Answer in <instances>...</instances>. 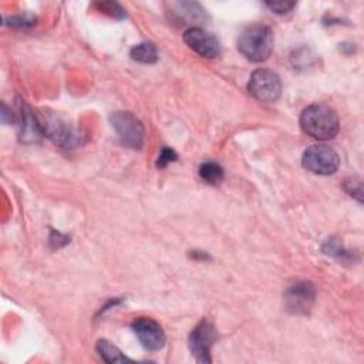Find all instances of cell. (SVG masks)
Returning a JSON list of instances; mask_svg holds the SVG:
<instances>
[{
  "instance_id": "obj_2",
  "label": "cell",
  "mask_w": 364,
  "mask_h": 364,
  "mask_svg": "<svg viewBox=\"0 0 364 364\" xmlns=\"http://www.w3.org/2000/svg\"><path fill=\"white\" fill-rule=\"evenodd\" d=\"M237 50L250 61H263L273 51V33L270 27L255 24L242 31L237 38Z\"/></svg>"
},
{
  "instance_id": "obj_13",
  "label": "cell",
  "mask_w": 364,
  "mask_h": 364,
  "mask_svg": "<svg viewBox=\"0 0 364 364\" xmlns=\"http://www.w3.org/2000/svg\"><path fill=\"white\" fill-rule=\"evenodd\" d=\"M97 351L101 355V358L107 363H125L129 361V358L127 355L122 354V351L115 347L114 344H111L108 340H98L97 343Z\"/></svg>"
},
{
  "instance_id": "obj_5",
  "label": "cell",
  "mask_w": 364,
  "mask_h": 364,
  "mask_svg": "<svg viewBox=\"0 0 364 364\" xmlns=\"http://www.w3.org/2000/svg\"><path fill=\"white\" fill-rule=\"evenodd\" d=\"M247 88L256 100L262 102H273L280 97L282 81L272 70L257 68L252 73Z\"/></svg>"
},
{
  "instance_id": "obj_8",
  "label": "cell",
  "mask_w": 364,
  "mask_h": 364,
  "mask_svg": "<svg viewBox=\"0 0 364 364\" xmlns=\"http://www.w3.org/2000/svg\"><path fill=\"white\" fill-rule=\"evenodd\" d=\"M131 328L144 348L156 351L165 346V333L154 318L138 317L132 321Z\"/></svg>"
},
{
  "instance_id": "obj_16",
  "label": "cell",
  "mask_w": 364,
  "mask_h": 364,
  "mask_svg": "<svg viewBox=\"0 0 364 364\" xmlns=\"http://www.w3.org/2000/svg\"><path fill=\"white\" fill-rule=\"evenodd\" d=\"M346 192L350 195V196H354L358 202L363 200V183H361V179L358 178H347L343 183Z\"/></svg>"
},
{
  "instance_id": "obj_1",
  "label": "cell",
  "mask_w": 364,
  "mask_h": 364,
  "mask_svg": "<svg viewBox=\"0 0 364 364\" xmlns=\"http://www.w3.org/2000/svg\"><path fill=\"white\" fill-rule=\"evenodd\" d=\"M301 129L318 139L326 141L337 135L340 128V121L334 109L324 104H311L303 109L300 115Z\"/></svg>"
},
{
  "instance_id": "obj_18",
  "label": "cell",
  "mask_w": 364,
  "mask_h": 364,
  "mask_svg": "<svg viewBox=\"0 0 364 364\" xmlns=\"http://www.w3.org/2000/svg\"><path fill=\"white\" fill-rule=\"evenodd\" d=\"M176 158H178V155H176V152H175L172 148L164 146V148L161 149L159 156H158V162H156V165H158L159 168H164V166H166L169 162L175 161Z\"/></svg>"
},
{
  "instance_id": "obj_10",
  "label": "cell",
  "mask_w": 364,
  "mask_h": 364,
  "mask_svg": "<svg viewBox=\"0 0 364 364\" xmlns=\"http://www.w3.org/2000/svg\"><path fill=\"white\" fill-rule=\"evenodd\" d=\"M183 40L193 51L202 57L215 58L220 53V46L216 37L200 27L188 28L183 33Z\"/></svg>"
},
{
  "instance_id": "obj_9",
  "label": "cell",
  "mask_w": 364,
  "mask_h": 364,
  "mask_svg": "<svg viewBox=\"0 0 364 364\" xmlns=\"http://www.w3.org/2000/svg\"><path fill=\"white\" fill-rule=\"evenodd\" d=\"M316 299L314 286L310 282H297L284 293L286 309L296 314H306Z\"/></svg>"
},
{
  "instance_id": "obj_12",
  "label": "cell",
  "mask_w": 364,
  "mask_h": 364,
  "mask_svg": "<svg viewBox=\"0 0 364 364\" xmlns=\"http://www.w3.org/2000/svg\"><path fill=\"white\" fill-rule=\"evenodd\" d=\"M129 55H131L132 60H135L138 63H144V64H152L158 60L156 47L152 43H148V41L134 46L131 48Z\"/></svg>"
},
{
  "instance_id": "obj_7",
  "label": "cell",
  "mask_w": 364,
  "mask_h": 364,
  "mask_svg": "<svg viewBox=\"0 0 364 364\" xmlns=\"http://www.w3.org/2000/svg\"><path fill=\"white\" fill-rule=\"evenodd\" d=\"M216 341V330L208 320H202L189 336V348L198 363H210V347Z\"/></svg>"
},
{
  "instance_id": "obj_6",
  "label": "cell",
  "mask_w": 364,
  "mask_h": 364,
  "mask_svg": "<svg viewBox=\"0 0 364 364\" xmlns=\"http://www.w3.org/2000/svg\"><path fill=\"white\" fill-rule=\"evenodd\" d=\"M303 166L317 175L334 173L340 165V158L334 149L326 145H313L307 148L301 158Z\"/></svg>"
},
{
  "instance_id": "obj_15",
  "label": "cell",
  "mask_w": 364,
  "mask_h": 364,
  "mask_svg": "<svg viewBox=\"0 0 364 364\" xmlns=\"http://www.w3.org/2000/svg\"><path fill=\"white\" fill-rule=\"evenodd\" d=\"M95 7H98V10L101 13H105L114 18H124L125 10L115 1H102V3H95Z\"/></svg>"
},
{
  "instance_id": "obj_11",
  "label": "cell",
  "mask_w": 364,
  "mask_h": 364,
  "mask_svg": "<svg viewBox=\"0 0 364 364\" xmlns=\"http://www.w3.org/2000/svg\"><path fill=\"white\" fill-rule=\"evenodd\" d=\"M18 128L21 139L26 142L37 141L43 135L38 118L30 111L24 101L18 102Z\"/></svg>"
},
{
  "instance_id": "obj_4",
  "label": "cell",
  "mask_w": 364,
  "mask_h": 364,
  "mask_svg": "<svg viewBox=\"0 0 364 364\" xmlns=\"http://www.w3.org/2000/svg\"><path fill=\"white\" fill-rule=\"evenodd\" d=\"M109 122L118 134L122 144L132 149L142 148L145 129L142 122L132 112L117 111L109 115Z\"/></svg>"
},
{
  "instance_id": "obj_14",
  "label": "cell",
  "mask_w": 364,
  "mask_h": 364,
  "mask_svg": "<svg viewBox=\"0 0 364 364\" xmlns=\"http://www.w3.org/2000/svg\"><path fill=\"white\" fill-rule=\"evenodd\" d=\"M199 176L209 185H218L223 179V169L216 162H205L199 168Z\"/></svg>"
},
{
  "instance_id": "obj_17",
  "label": "cell",
  "mask_w": 364,
  "mask_h": 364,
  "mask_svg": "<svg viewBox=\"0 0 364 364\" xmlns=\"http://www.w3.org/2000/svg\"><path fill=\"white\" fill-rule=\"evenodd\" d=\"M272 11L277 13V14H284V13H289L294 6L296 3L294 1H266L264 3Z\"/></svg>"
},
{
  "instance_id": "obj_3",
  "label": "cell",
  "mask_w": 364,
  "mask_h": 364,
  "mask_svg": "<svg viewBox=\"0 0 364 364\" xmlns=\"http://www.w3.org/2000/svg\"><path fill=\"white\" fill-rule=\"evenodd\" d=\"M38 122L43 135L64 148H71L80 144V134L65 119L60 118L54 112H44L38 117Z\"/></svg>"
},
{
  "instance_id": "obj_19",
  "label": "cell",
  "mask_w": 364,
  "mask_h": 364,
  "mask_svg": "<svg viewBox=\"0 0 364 364\" xmlns=\"http://www.w3.org/2000/svg\"><path fill=\"white\" fill-rule=\"evenodd\" d=\"M9 21H10L9 23L10 26H30L36 21V18L33 16L26 14V16H13L9 18Z\"/></svg>"
}]
</instances>
